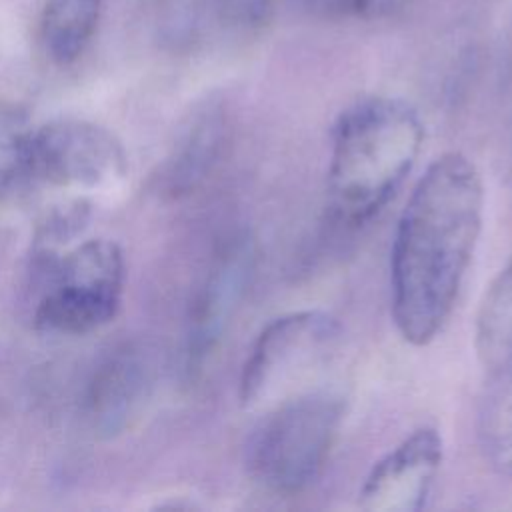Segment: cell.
Instances as JSON below:
<instances>
[{"instance_id":"6da1fadb","label":"cell","mask_w":512,"mask_h":512,"mask_svg":"<svg viewBox=\"0 0 512 512\" xmlns=\"http://www.w3.org/2000/svg\"><path fill=\"white\" fill-rule=\"evenodd\" d=\"M484 220V184L462 152L438 156L416 182L390 250V310L400 336L430 344L448 322Z\"/></svg>"},{"instance_id":"7a4b0ae2","label":"cell","mask_w":512,"mask_h":512,"mask_svg":"<svg viewBox=\"0 0 512 512\" xmlns=\"http://www.w3.org/2000/svg\"><path fill=\"white\" fill-rule=\"evenodd\" d=\"M422 140L418 112L400 98L368 96L342 110L326 172L332 218L350 228L370 222L412 172Z\"/></svg>"},{"instance_id":"3957f363","label":"cell","mask_w":512,"mask_h":512,"mask_svg":"<svg viewBox=\"0 0 512 512\" xmlns=\"http://www.w3.org/2000/svg\"><path fill=\"white\" fill-rule=\"evenodd\" d=\"M344 420V396L328 386L288 394L258 420L246 444L250 476L276 494H298L322 474Z\"/></svg>"},{"instance_id":"277c9868","label":"cell","mask_w":512,"mask_h":512,"mask_svg":"<svg viewBox=\"0 0 512 512\" xmlns=\"http://www.w3.org/2000/svg\"><path fill=\"white\" fill-rule=\"evenodd\" d=\"M32 270L40 286L36 328L80 336L106 326L118 314L126 264L114 240L88 238L58 254L32 256Z\"/></svg>"},{"instance_id":"5b68a950","label":"cell","mask_w":512,"mask_h":512,"mask_svg":"<svg viewBox=\"0 0 512 512\" xmlns=\"http://www.w3.org/2000/svg\"><path fill=\"white\" fill-rule=\"evenodd\" d=\"M342 342L340 322L322 310L288 312L268 322L254 340L240 372L244 408L276 402L322 372Z\"/></svg>"},{"instance_id":"8992f818","label":"cell","mask_w":512,"mask_h":512,"mask_svg":"<svg viewBox=\"0 0 512 512\" xmlns=\"http://www.w3.org/2000/svg\"><path fill=\"white\" fill-rule=\"evenodd\" d=\"M30 184L94 190L126 172L120 140L88 120L58 118L28 130Z\"/></svg>"},{"instance_id":"52a82bcc","label":"cell","mask_w":512,"mask_h":512,"mask_svg":"<svg viewBox=\"0 0 512 512\" xmlns=\"http://www.w3.org/2000/svg\"><path fill=\"white\" fill-rule=\"evenodd\" d=\"M256 270V244L246 232L228 236L214 252L192 298L186 322L184 368L198 376L220 348Z\"/></svg>"},{"instance_id":"ba28073f","label":"cell","mask_w":512,"mask_h":512,"mask_svg":"<svg viewBox=\"0 0 512 512\" xmlns=\"http://www.w3.org/2000/svg\"><path fill=\"white\" fill-rule=\"evenodd\" d=\"M442 436L432 426L406 434L366 474L358 506L368 512H418L426 506L440 472Z\"/></svg>"},{"instance_id":"9c48e42d","label":"cell","mask_w":512,"mask_h":512,"mask_svg":"<svg viewBox=\"0 0 512 512\" xmlns=\"http://www.w3.org/2000/svg\"><path fill=\"white\" fill-rule=\"evenodd\" d=\"M228 130V116L222 106L206 104L194 112L160 166V190L170 198L194 192L220 162Z\"/></svg>"},{"instance_id":"30bf717a","label":"cell","mask_w":512,"mask_h":512,"mask_svg":"<svg viewBox=\"0 0 512 512\" xmlns=\"http://www.w3.org/2000/svg\"><path fill=\"white\" fill-rule=\"evenodd\" d=\"M146 386L148 368L138 350L126 346L108 354L92 372L84 394V412L92 430L106 438L122 432L140 406Z\"/></svg>"},{"instance_id":"8fae6325","label":"cell","mask_w":512,"mask_h":512,"mask_svg":"<svg viewBox=\"0 0 512 512\" xmlns=\"http://www.w3.org/2000/svg\"><path fill=\"white\" fill-rule=\"evenodd\" d=\"M104 0H46L42 12V44L56 64H72L90 44Z\"/></svg>"},{"instance_id":"7c38bea8","label":"cell","mask_w":512,"mask_h":512,"mask_svg":"<svg viewBox=\"0 0 512 512\" xmlns=\"http://www.w3.org/2000/svg\"><path fill=\"white\" fill-rule=\"evenodd\" d=\"M474 348L492 372L512 362V256L484 292L474 326Z\"/></svg>"},{"instance_id":"4fadbf2b","label":"cell","mask_w":512,"mask_h":512,"mask_svg":"<svg viewBox=\"0 0 512 512\" xmlns=\"http://www.w3.org/2000/svg\"><path fill=\"white\" fill-rule=\"evenodd\" d=\"M492 374L478 412V440L486 462L512 478V362Z\"/></svg>"},{"instance_id":"5bb4252c","label":"cell","mask_w":512,"mask_h":512,"mask_svg":"<svg viewBox=\"0 0 512 512\" xmlns=\"http://www.w3.org/2000/svg\"><path fill=\"white\" fill-rule=\"evenodd\" d=\"M92 206L86 198H70L46 210L34 232L32 256H50L62 252L86 230Z\"/></svg>"},{"instance_id":"9a60e30c","label":"cell","mask_w":512,"mask_h":512,"mask_svg":"<svg viewBox=\"0 0 512 512\" xmlns=\"http://www.w3.org/2000/svg\"><path fill=\"white\" fill-rule=\"evenodd\" d=\"M28 130L30 124L18 118L0 120V198L32 186L28 170Z\"/></svg>"},{"instance_id":"2e32d148","label":"cell","mask_w":512,"mask_h":512,"mask_svg":"<svg viewBox=\"0 0 512 512\" xmlns=\"http://www.w3.org/2000/svg\"><path fill=\"white\" fill-rule=\"evenodd\" d=\"M220 6L234 24L256 26L266 18L272 0H220Z\"/></svg>"},{"instance_id":"e0dca14e","label":"cell","mask_w":512,"mask_h":512,"mask_svg":"<svg viewBox=\"0 0 512 512\" xmlns=\"http://www.w3.org/2000/svg\"><path fill=\"white\" fill-rule=\"evenodd\" d=\"M412 0H354V10L364 18H388L402 8H406Z\"/></svg>"},{"instance_id":"ac0fdd59","label":"cell","mask_w":512,"mask_h":512,"mask_svg":"<svg viewBox=\"0 0 512 512\" xmlns=\"http://www.w3.org/2000/svg\"><path fill=\"white\" fill-rule=\"evenodd\" d=\"M308 8L318 10V12H334V10H344V8H354V0H300Z\"/></svg>"}]
</instances>
